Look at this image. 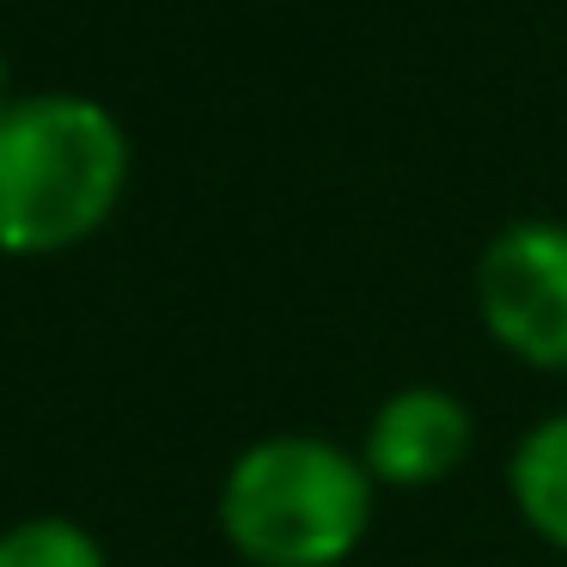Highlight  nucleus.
Masks as SVG:
<instances>
[{
	"instance_id": "423d86ee",
	"label": "nucleus",
	"mask_w": 567,
	"mask_h": 567,
	"mask_svg": "<svg viewBox=\"0 0 567 567\" xmlns=\"http://www.w3.org/2000/svg\"><path fill=\"white\" fill-rule=\"evenodd\" d=\"M0 567H111V549L80 518L31 513L0 530Z\"/></svg>"
},
{
	"instance_id": "20e7f679",
	"label": "nucleus",
	"mask_w": 567,
	"mask_h": 567,
	"mask_svg": "<svg viewBox=\"0 0 567 567\" xmlns=\"http://www.w3.org/2000/svg\"><path fill=\"white\" fill-rule=\"evenodd\" d=\"M470 445H476V415L464 396L445 384H403L372 409L354 452L379 488H440L464 470Z\"/></svg>"
},
{
	"instance_id": "0eeeda50",
	"label": "nucleus",
	"mask_w": 567,
	"mask_h": 567,
	"mask_svg": "<svg viewBox=\"0 0 567 567\" xmlns=\"http://www.w3.org/2000/svg\"><path fill=\"white\" fill-rule=\"evenodd\" d=\"M13 99H19V92H13V68H7V55H0V111H7Z\"/></svg>"
},
{
	"instance_id": "39448f33",
	"label": "nucleus",
	"mask_w": 567,
	"mask_h": 567,
	"mask_svg": "<svg viewBox=\"0 0 567 567\" xmlns=\"http://www.w3.org/2000/svg\"><path fill=\"white\" fill-rule=\"evenodd\" d=\"M506 501L530 537L567 555V409L518 433L506 457Z\"/></svg>"
},
{
	"instance_id": "7ed1b4c3",
	"label": "nucleus",
	"mask_w": 567,
	"mask_h": 567,
	"mask_svg": "<svg viewBox=\"0 0 567 567\" xmlns=\"http://www.w3.org/2000/svg\"><path fill=\"white\" fill-rule=\"evenodd\" d=\"M476 318L494 348L537 372H567V226L513 220L476 257Z\"/></svg>"
},
{
	"instance_id": "f03ea898",
	"label": "nucleus",
	"mask_w": 567,
	"mask_h": 567,
	"mask_svg": "<svg viewBox=\"0 0 567 567\" xmlns=\"http://www.w3.org/2000/svg\"><path fill=\"white\" fill-rule=\"evenodd\" d=\"M379 482L330 433H262L220 476V537L250 567H342L367 543Z\"/></svg>"
},
{
	"instance_id": "f257e3e1",
	"label": "nucleus",
	"mask_w": 567,
	"mask_h": 567,
	"mask_svg": "<svg viewBox=\"0 0 567 567\" xmlns=\"http://www.w3.org/2000/svg\"><path fill=\"white\" fill-rule=\"evenodd\" d=\"M128 189V135L99 99L19 92L0 111V257H62Z\"/></svg>"
}]
</instances>
